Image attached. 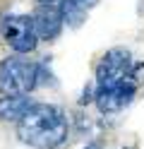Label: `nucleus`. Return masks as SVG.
Wrapping results in <instances>:
<instances>
[{
	"label": "nucleus",
	"mask_w": 144,
	"mask_h": 149,
	"mask_svg": "<svg viewBox=\"0 0 144 149\" xmlns=\"http://www.w3.org/2000/svg\"><path fill=\"white\" fill-rule=\"evenodd\" d=\"M67 132H70V125H67L65 113L51 104H34L19 118V125H17L19 139L36 149L60 147L67 139Z\"/></svg>",
	"instance_id": "nucleus-1"
},
{
	"label": "nucleus",
	"mask_w": 144,
	"mask_h": 149,
	"mask_svg": "<svg viewBox=\"0 0 144 149\" xmlns=\"http://www.w3.org/2000/svg\"><path fill=\"white\" fill-rule=\"evenodd\" d=\"M38 84V65L22 58L0 63V91L3 94H29Z\"/></svg>",
	"instance_id": "nucleus-2"
},
{
	"label": "nucleus",
	"mask_w": 144,
	"mask_h": 149,
	"mask_svg": "<svg viewBox=\"0 0 144 149\" xmlns=\"http://www.w3.org/2000/svg\"><path fill=\"white\" fill-rule=\"evenodd\" d=\"M127 77H130V55L120 48L108 51L96 68V87L99 89L113 87L118 82H125Z\"/></svg>",
	"instance_id": "nucleus-3"
},
{
	"label": "nucleus",
	"mask_w": 144,
	"mask_h": 149,
	"mask_svg": "<svg viewBox=\"0 0 144 149\" xmlns=\"http://www.w3.org/2000/svg\"><path fill=\"white\" fill-rule=\"evenodd\" d=\"M5 41L12 46L17 53H31L36 48V29H34V17L26 15H17V17H7L5 22Z\"/></svg>",
	"instance_id": "nucleus-4"
},
{
	"label": "nucleus",
	"mask_w": 144,
	"mask_h": 149,
	"mask_svg": "<svg viewBox=\"0 0 144 149\" xmlns=\"http://www.w3.org/2000/svg\"><path fill=\"white\" fill-rule=\"evenodd\" d=\"M134 91H137L134 82L125 79V82H118L113 87L99 89L94 99H96V106H99L101 113H118V111H122L134 99Z\"/></svg>",
	"instance_id": "nucleus-5"
},
{
	"label": "nucleus",
	"mask_w": 144,
	"mask_h": 149,
	"mask_svg": "<svg viewBox=\"0 0 144 149\" xmlns=\"http://www.w3.org/2000/svg\"><path fill=\"white\" fill-rule=\"evenodd\" d=\"M34 29L38 39H55L63 29V17L58 5H41L34 15Z\"/></svg>",
	"instance_id": "nucleus-6"
},
{
	"label": "nucleus",
	"mask_w": 144,
	"mask_h": 149,
	"mask_svg": "<svg viewBox=\"0 0 144 149\" xmlns=\"http://www.w3.org/2000/svg\"><path fill=\"white\" fill-rule=\"evenodd\" d=\"M31 106H34V101L24 94H5V96H0V118L19 120Z\"/></svg>",
	"instance_id": "nucleus-7"
},
{
	"label": "nucleus",
	"mask_w": 144,
	"mask_h": 149,
	"mask_svg": "<svg viewBox=\"0 0 144 149\" xmlns=\"http://www.w3.org/2000/svg\"><path fill=\"white\" fill-rule=\"evenodd\" d=\"M58 10H60L63 22H67V26H79L86 17V10L79 7L74 0H58Z\"/></svg>",
	"instance_id": "nucleus-8"
},
{
	"label": "nucleus",
	"mask_w": 144,
	"mask_h": 149,
	"mask_svg": "<svg viewBox=\"0 0 144 149\" xmlns=\"http://www.w3.org/2000/svg\"><path fill=\"white\" fill-rule=\"evenodd\" d=\"M74 3L79 5V7H84V10H89V7H94L96 3H99V0H74Z\"/></svg>",
	"instance_id": "nucleus-9"
},
{
	"label": "nucleus",
	"mask_w": 144,
	"mask_h": 149,
	"mask_svg": "<svg viewBox=\"0 0 144 149\" xmlns=\"http://www.w3.org/2000/svg\"><path fill=\"white\" fill-rule=\"evenodd\" d=\"M91 99H94V96H91V89H86V91H84V96H82L79 101H82V104H89Z\"/></svg>",
	"instance_id": "nucleus-10"
}]
</instances>
